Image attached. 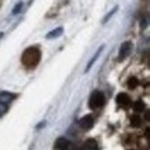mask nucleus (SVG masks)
Instances as JSON below:
<instances>
[{
  "label": "nucleus",
  "instance_id": "1",
  "mask_svg": "<svg viewBox=\"0 0 150 150\" xmlns=\"http://www.w3.org/2000/svg\"><path fill=\"white\" fill-rule=\"evenodd\" d=\"M40 57H42V53L40 50L36 47V46H32V47H28L24 53H22L21 61L22 65L25 68H35L39 61H40Z\"/></svg>",
  "mask_w": 150,
  "mask_h": 150
},
{
  "label": "nucleus",
  "instance_id": "2",
  "mask_svg": "<svg viewBox=\"0 0 150 150\" xmlns=\"http://www.w3.org/2000/svg\"><path fill=\"white\" fill-rule=\"evenodd\" d=\"M104 103H106V97L103 95V92H100V91L92 92L91 97H89V107L91 108H100L104 106Z\"/></svg>",
  "mask_w": 150,
  "mask_h": 150
},
{
  "label": "nucleus",
  "instance_id": "3",
  "mask_svg": "<svg viewBox=\"0 0 150 150\" xmlns=\"http://www.w3.org/2000/svg\"><path fill=\"white\" fill-rule=\"evenodd\" d=\"M115 102H117V104L120 107L128 108L129 106H131L132 100H131V97H129L127 93H118L117 97H115Z\"/></svg>",
  "mask_w": 150,
  "mask_h": 150
},
{
  "label": "nucleus",
  "instance_id": "4",
  "mask_svg": "<svg viewBox=\"0 0 150 150\" xmlns=\"http://www.w3.org/2000/svg\"><path fill=\"white\" fill-rule=\"evenodd\" d=\"M93 124H95V118H93V115H85V117H82L79 120V127L82 129H85V131H88V129H91L92 127H93Z\"/></svg>",
  "mask_w": 150,
  "mask_h": 150
},
{
  "label": "nucleus",
  "instance_id": "5",
  "mask_svg": "<svg viewBox=\"0 0 150 150\" xmlns=\"http://www.w3.org/2000/svg\"><path fill=\"white\" fill-rule=\"evenodd\" d=\"M131 50H132V42H124L121 45V47H120V54H118V57L120 60H124L129 53H131Z\"/></svg>",
  "mask_w": 150,
  "mask_h": 150
},
{
  "label": "nucleus",
  "instance_id": "6",
  "mask_svg": "<svg viewBox=\"0 0 150 150\" xmlns=\"http://www.w3.org/2000/svg\"><path fill=\"white\" fill-rule=\"evenodd\" d=\"M70 140L65 139V138H59V139L56 140V143H54V149L56 150H68L70 149Z\"/></svg>",
  "mask_w": 150,
  "mask_h": 150
},
{
  "label": "nucleus",
  "instance_id": "7",
  "mask_svg": "<svg viewBox=\"0 0 150 150\" xmlns=\"http://www.w3.org/2000/svg\"><path fill=\"white\" fill-rule=\"evenodd\" d=\"M16 97L17 96L14 95V93H10V92H1V93H0V102L4 103V104H10Z\"/></svg>",
  "mask_w": 150,
  "mask_h": 150
},
{
  "label": "nucleus",
  "instance_id": "8",
  "mask_svg": "<svg viewBox=\"0 0 150 150\" xmlns=\"http://www.w3.org/2000/svg\"><path fill=\"white\" fill-rule=\"evenodd\" d=\"M81 150H99V146H97V142L95 139H88L82 145V149Z\"/></svg>",
  "mask_w": 150,
  "mask_h": 150
},
{
  "label": "nucleus",
  "instance_id": "9",
  "mask_svg": "<svg viewBox=\"0 0 150 150\" xmlns=\"http://www.w3.org/2000/svg\"><path fill=\"white\" fill-rule=\"evenodd\" d=\"M103 49H104V46H100V49H99V50H97L96 53H95V56H93V57H92V60H91V61H89V64L86 65V68H85V72H88V71H89V70H91V68H92V67H93V64L96 63L97 57L100 56V53H102V50H103Z\"/></svg>",
  "mask_w": 150,
  "mask_h": 150
},
{
  "label": "nucleus",
  "instance_id": "10",
  "mask_svg": "<svg viewBox=\"0 0 150 150\" xmlns=\"http://www.w3.org/2000/svg\"><path fill=\"white\" fill-rule=\"evenodd\" d=\"M134 110H135L136 112L143 111V110H145V103L142 102V100H138V102H135V103H134Z\"/></svg>",
  "mask_w": 150,
  "mask_h": 150
},
{
  "label": "nucleus",
  "instance_id": "11",
  "mask_svg": "<svg viewBox=\"0 0 150 150\" xmlns=\"http://www.w3.org/2000/svg\"><path fill=\"white\" fill-rule=\"evenodd\" d=\"M61 33H63V28H57V29H54V31H52V32L47 33V39H52V38H59Z\"/></svg>",
  "mask_w": 150,
  "mask_h": 150
},
{
  "label": "nucleus",
  "instance_id": "12",
  "mask_svg": "<svg viewBox=\"0 0 150 150\" xmlns=\"http://www.w3.org/2000/svg\"><path fill=\"white\" fill-rule=\"evenodd\" d=\"M127 85H128L129 89H135L136 86L139 85V82H138V79H136L135 76H131V78L128 79V82H127Z\"/></svg>",
  "mask_w": 150,
  "mask_h": 150
},
{
  "label": "nucleus",
  "instance_id": "13",
  "mask_svg": "<svg viewBox=\"0 0 150 150\" xmlns=\"http://www.w3.org/2000/svg\"><path fill=\"white\" fill-rule=\"evenodd\" d=\"M140 124H142V118L139 115H132L131 117V125L132 127H140Z\"/></svg>",
  "mask_w": 150,
  "mask_h": 150
},
{
  "label": "nucleus",
  "instance_id": "14",
  "mask_svg": "<svg viewBox=\"0 0 150 150\" xmlns=\"http://www.w3.org/2000/svg\"><path fill=\"white\" fill-rule=\"evenodd\" d=\"M7 110H8V104H4V103L0 102V117L4 115L6 112H7Z\"/></svg>",
  "mask_w": 150,
  "mask_h": 150
},
{
  "label": "nucleus",
  "instance_id": "15",
  "mask_svg": "<svg viewBox=\"0 0 150 150\" xmlns=\"http://www.w3.org/2000/svg\"><path fill=\"white\" fill-rule=\"evenodd\" d=\"M22 8V3H18V4L16 6V8H14V10H13V14H14V16H16L17 13H18V11L21 10Z\"/></svg>",
  "mask_w": 150,
  "mask_h": 150
},
{
  "label": "nucleus",
  "instance_id": "16",
  "mask_svg": "<svg viewBox=\"0 0 150 150\" xmlns=\"http://www.w3.org/2000/svg\"><path fill=\"white\" fill-rule=\"evenodd\" d=\"M115 11H117V7H115V8H114V10H112L111 13H108L107 16H106V18H104V21H103V22H107V20H108V18H110V17L112 16V14H114V13H115Z\"/></svg>",
  "mask_w": 150,
  "mask_h": 150
}]
</instances>
